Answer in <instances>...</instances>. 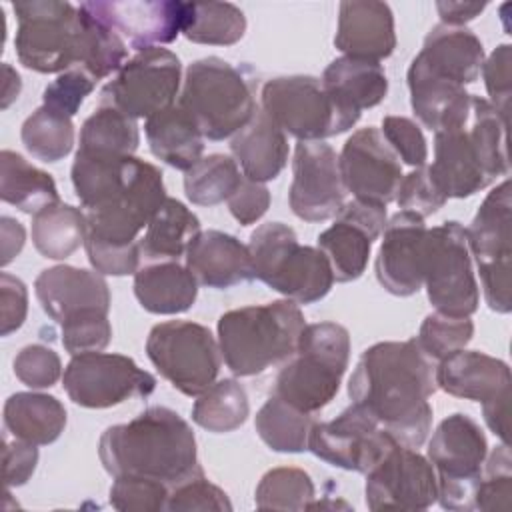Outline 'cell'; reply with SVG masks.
Masks as SVG:
<instances>
[{
	"mask_svg": "<svg viewBox=\"0 0 512 512\" xmlns=\"http://www.w3.org/2000/svg\"><path fill=\"white\" fill-rule=\"evenodd\" d=\"M0 232H2V266H8L24 248V240H26V232L24 226L10 218V216H2L0 218Z\"/></svg>",
	"mask_w": 512,
	"mask_h": 512,
	"instance_id": "be15d7a7",
	"label": "cell"
},
{
	"mask_svg": "<svg viewBox=\"0 0 512 512\" xmlns=\"http://www.w3.org/2000/svg\"><path fill=\"white\" fill-rule=\"evenodd\" d=\"M166 510L170 512H190V510H214V512H230L232 502L228 494L212 484L206 476L204 470L198 468L192 472L188 478L178 482L176 486L170 488Z\"/></svg>",
	"mask_w": 512,
	"mask_h": 512,
	"instance_id": "681fc988",
	"label": "cell"
},
{
	"mask_svg": "<svg viewBox=\"0 0 512 512\" xmlns=\"http://www.w3.org/2000/svg\"><path fill=\"white\" fill-rule=\"evenodd\" d=\"M312 414L298 410L278 396H270L256 412L254 428L260 440L274 452L298 454L308 450Z\"/></svg>",
	"mask_w": 512,
	"mask_h": 512,
	"instance_id": "74e56055",
	"label": "cell"
},
{
	"mask_svg": "<svg viewBox=\"0 0 512 512\" xmlns=\"http://www.w3.org/2000/svg\"><path fill=\"white\" fill-rule=\"evenodd\" d=\"M38 464L36 444L24 440L4 438V484L6 488L22 486L30 480Z\"/></svg>",
	"mask_w": 512,
	"mask_h": 512,
	"instance_id": "91938a15",
	"label": "cell"
},
{
	"mask_svg": "<svg viewBox=\"0 0 512 512\" xmlns=\"http://www.w3.org/2000/svg\"><path fill=\"white\" fill-rule=\"evenodd\" d=\"M304 314L292 300L242 306L218 318V346L234 376H254L286 362L298 348Z\"/></svg>",
	"mask_w": 512,
	"mask_h": 512,
	"instance_id": "3957f363",
	"label": "cell"
},
{
	"mask_svg": "<svg viewBox=\"0 0 512 512\" xmlns=\"http://www.w3.org/2000/svg\"><path fill=\"white\" fill-rule=\"evenodd\" d=\"M230 152L248 180L264 184L280 176L290 148L286 132L264 110H256L250 122L232 136Z\"/></svg>",
	"mask_w": 512,
	"mask_h": 512,
	"instance_id": "f1b7e54d",
	"label": "cell"
},
{
	"mask_svg": "<svg viewBox=\"0 0 512 512\" xmlns=\"http://www.w3.org/2000/svg\"><path fill=\"white\" fill-rule=\"evenodd\" d=\"M12 8L18 20L14 46L20 64L40 74H62L78 64V8L58 0L14 2Z\"/></svg>",
	"mask_w": 512,
	"mask_h": 512,
	"instance_id": "ba28073f",
	"label": "cell"
},
{
	"mask_svg": "<svg viewBox=\"0 0 512 512\" xmlns=\"http://www.w3.org/2000/svg\"><path fill=\"white\" fill-rule=\"evenodd\" d=\"M16 378L32 390L50 388L62 376L60 356L44 344H28L14 358Z\"/></svg>",
	"mask_w": 512,
	"mask_h": 512,
	"instance_id": "f5cc1de1",
	"label": "cell"
},
{
	"mask_svg": "<svg viewBox=\"0 0 512 512\" xmlns=\"http://www.w3.org/2000/svg\"><path fill=\"white\" fill-rule=\"evenodd\" d=\"M134 296L150 314H182L198 296V282L178 260L146 262L134 274Z\"/></svg>",
	"mask_w": 512,
	"mask_h": 512,
	"instance_id": "4dcf8cb0",
	"label": "cell"
},
{
	"mask_svg": "<svg viewBox=\"0 0 512 512\" xmlns=\"http://www.w3.org/2000/svg\"><path fill=\"white\" fill-rule=\"evenodd\" d=\"M226 202L230 214L242 226H248L258 222L270 208V192L262 182H254L244 176L238 190Z\"/></svg>",
	"mask_w": 512,
	"mask_h": 512,
	"instance_id": "680465c9",
	"label": "cell"
},
{
	"mask_svg": "<svg viewBox=\"0 0 512 512\" xmlns=\"http://www.w3.org/2000/svg\"><path fill=\"white\" fill-rule=\"evenodd\" d=\"M334 218L336 222L318 234V248L328 258L334 280L352 282L364 274L372 244L386 226V206L352 200Z\"/></svg>",
	"mask_w": 512,
	"mask_h": 512,
	"instance_id": "ffe728a7",
	"label": "cell"
},
{
	"mask_svg": "<svg viewBox=\"0 0 512 512\" xmlns=\"http://www.w3.org/2000/svg\"><path fill=\"white\" fill-rule=\"evenodd\" d=\"M346 194L334 148L324 140H298L288 190L292 212L306 222H324L342 210Z\"/></svg>",
	"mask_w": 512,
	"mask_h": 512,
	"instance_id": "e0dca14e",
	"label": "cell"
},
{
	"mask_svg": "<svg viewBox=\"0 0 512 512\" xmlns=\"http://www.w3.org/2000/svg\"><path fill=\"white\" fill-rule=\"evenodd\" d=\"M398 442L362 406L350 404L330 422H314L308 450L330 466L370 472Z\"/></svg>",
	"mask_w": 512,
	"mask_h": 512,
	"instance_id": "9a60e30c",
	"label": "cell"
},
{
	"mask_svg": "<svg viewBox=\"0 0 512 512\" xmlns=\"http://www.w3.org/2000/svg\"><path fill=\"white\" fill-rule=\"evenodd\" d=\"M98 456L114 478L144 476L170 488L200 468L190 424L166 406H150L126 424L108 426Z\"/></svg>",
	"mask_w": 512,
	"mask_h": 512,
	"instance_id": "7a4b0ae2",
	"label": "cell"
},
{
	"mask_svg": "<svg viewBox=\"0 0 512 512\" xmlns=\"http://www.w3.org/2000/svg\"><path fill=\"white\" fill-rule=\"evenodd\" d=\"M192 406V420L214 434L238 430L250 414L248 394L234 378H224L206 388Z\"/></svg>",
	"mask_w": 512,
	"mask_h": 512,
	"instance_id": "ab89813d",
	"label": "cell"
},
{
	"mask_svg": "<svg viewBox=\"0 0 512 512\" xmlns=\"http://www.w3.org/2000/svg\"><path fill=\"white\" fill-rule=\"evenodd\" d=\"M470 256H474L484 300L490 310L508 314L510 298V258H512V196L510 180L504 178L480 204L466 228Z\"/></svg>",
	"mask_w": 512,
	"mask_h": 512,
	"instance_id": "8fae6325",
	"label": "cell"
},
{
	"mask_svg": "<svg viewBox=\"0 0 512 512\" xmlns=\"http://www.w3.org/2000/svg\"><path fill=\"white\" fill-rule=\"evenodd\" d=\"M484 84L490 96V104L500 112L502 118L508 120L510 112V96H512V80H510V44H500L482 64Z\"/></svg>",
	"mask_w": 512,
	"mask_h": 512,
	"instance_id": "9f6ffc18",
	"label": "cell"
},
{
	"mask_svg": "<svg viewBox=\"0 0 512 512\" xmlns=\"http://www.w3.org/2000/svg\"><path fill=\"white\" fill-rule=\"evenodd\" d=\"M338 166L344 188L354 200L386 206L396 198L402 166L378 128L356 130L344 142Z\"/></svg>",
	"mask_w": 512,
	"mask_h": 512,
	"instance_id": "ac0fdd59",
	"label": "cell"
},
{
	"mask_svg": "<svg viewBox=\"0 0 512 512\" xmlns=\"http://www.w3.org/2000/svg\"><path fill=\"white\" fill-rule=\"evenodd\" d=\"M170 486L144 476H116L110 486V504L120 512L166 510Z\"/></svg>",
	"mask_w": 512,
	"mask_h": 512,
	"instance_id": "c3c4849f",
	"label": "cell"
},
{
	"mask_svg": "<svg viewBox=\"0 0 512 512\" xmlns=\"http://www.w3.org/2000/svg\"><path fill=\"white\" fill-rule=\"evenodd\" d=\"M426 458L438 476V502L444 510H476V486L488 456V442L468 414L454 412L434 430Z\"/></svg>",
	"mask_w": 512,
	"mask_h": 512,
	"instance_id": "52a82bcc",
	"label": "cell"
},
{
	"mask_svg": "<svg viewBox=\"0 0 512 512\" xmlns=\"http://www.w3.org/2000/svg\"><path fill=\"white\" fill-rule=\"evenodd\" d=\"M472 128L468 130L472 148L478 162L490 180L498 176H508V152H506V128L508 120L480 96L470 98Z\"/></svg>",
	"mask_w": 512,
	"mask_h": 512,
	"instance_id": "60d3db41",
	"label": "cell"
},
{
	"mask_svg": "<svg viewBox=\"0 0 512 512\" xmlns=\"http://www.w3.org/2000/svg\"><path fill=\"white\" fill-rule=\"evenodd\" d=\"M508 414H510V392H504V394H500V396L482 404V416H484L486 426L504 444H508V432H510Z\"/></svg>",
	"mask_w": 512,
	"mask_h": 512,
	"instance_id": "94428289",
	"label": "cell"
},
{
	"mask_svg": "<svg viewBox=\"0 0 512 512\" xmlns=\"http://www.w3.org/2000/svg\"><path fill=\"white\" fill-rule=\"evenodd\" d=\"M422 278L436 312L466 318L478 310V282L472 272L466 228L460 222L448 220L426 230Z\"/></svg>",
	"mask_w": 512,
	"mask_h": 512,
	"instance_id": "9c48e42d",
	"label": "cell"
},
{
	"mask_svg": "<svg viewBox=\"0 0 512 512\" xmlns=\"http://www.w3.org/2000/svg\"><path fill=\"white\" fill-rule=\"evenodd\" d=\"M512 506V460L508 444L494 448L484 460L476 486V510H510Z\"/></svg>",
	"mask_w": 512,
	"mask_h": 512,
	"instance_id": "7dc6e473",
	"label": "cell"
},
{
	"mask_svg": "<svg viewBox=\"0 0 512 512\" xmlns=\"http://www.w3.org/2000/svg\"><path fill=\"white\" fill-rule=\"evenodd\" d=\"M246 32L244 12L230 2H190L184 36L196 44L232 46Z\"/></svg>",
	"mask_w": 512,
	"mask_h": 512,
	"instance_id": "7bdbcfd3",
	"label": "cell"
},
{
	"mask_svg": "<svg viewBox=\"0 0 512 512\" xmlns=\"http://www.w3.org/2000/svg\"><path fill=\"white\" fill-rule=\"evenodd\" d=\"M432 72L460 86L476 82L484 64L480 38L464 26H434L416 54Z\"/></svg>",
	"mask_w": 512,
	"mask_h": 512,
	"instance_id": "f546056e",
	"label": "cell"
},
{
	"mask_svg": "<svg viewBox=\"0 0 512 512\" xmlns=\"http://www.w3.org/2000/svg\"><path fill=\"white\" fill-rule=\"evenodd\" d=\"M68 398L82 408H110L130 398H146L156 378L132 358L110 352H84L70 358L62 374Z\"/></svg>",
	"mask_w": 512,
	"mask_h": 512,
	"instance_id": "5bb4252c",
	"label": "cell"
},
{
	"mask_svg": "<svg viewBox=\"0 0 512 512\" xmlns=\"http://www.w3.org/2000/svg\"><path fill=\"white\" fill-rule=\"evenodd\" d=\"M62 346L72 356L84 352H100L110 344L112 326L106 312H82L60 324Z\"/></svg>",
	"mask_w": 512,
	"mask_h": 512,
	"instance_id": "f907efd6",
	"label": "cell"
},
{
	"mask_svg": "<svg viewBox=\"0 0 512 512\" xmlns=\"http://www.w3.org/2000/svg\"><path fill=\"white\" fill-rule=\"evenodd\" d=\"M138 144L140 132L136 120L108 102H100L84 120L78 138V150L112 156H134Z\"/></svg>",
	"mask_w": 512,
	"mask_h": 512,
	"instance_id": "8d00e7d4",
	"label": "cell"
},
{
	"mask_svg": "<svg viewBox=\"0 0 512 512\" xmlns=\"http://www.w3.org/2000/svg\"><path fill=\"white\" fill-rule=\"evenodd\" d=\"M242 178L236 160L226 154H210L184 172V194L196 206H216L238 190Z\"/></svg>",
	"mask_w": 512,
	"mask_h": 512,
	"instance_id": "b9f144b4",
	"label": "cell"
},
{
	"mask_svg": "<svg viewBox=\"0 0 512 512\" xmlns=\"http://www.w3.org/2000/svg\"><path fill=\"white\" fill-rule=\"evenodd\" d=\"M334 46L350 58L380 62L396 48L394 14L386 2L346 0L338 6Z\"/></svg>",
	"mask_w": 512,
	"mask_h": 512,
	"instance_id": "603a6c76",
	"label": "cell"
},
{
	"mask_svg": "<svg viewBox=\"0 0 512 512\" xmlns=\"http://www.w3.org/2000/svg\"><path fill=\"white\" fill-rule=\"evenodd\" d=\"M426 230L424 218L408 210H400L386 220L374 264L376 278L386 292L412 296L422 288Z\"/></svg>",
	"mask_w": 512,
	"mask_h": 512,
	"instance_id": "44dd1931",
	"label": "cell"
},
{
	"mask_svg": "<svg viewBox=\"0 0 512 512\" xmlns=\"http://www.w3.org/2000/svg\"><path fill=\"white\" fill-rule=\"evenodd\" d=\"M246 246L250 250L254 278L296 304L322 300L334 284V274L324 252L298 244L296 232L288 224L266 222L258 226Z\"/></svg>",
	"mask_w": 512,
	"mask_h": 512,
	"instance_id": "8992f818",
	"label": "cell"
},
{
	"mask_svg": "<svg viewBox=\"0 0 512 512\" xmlns=\"http://www.w3.org/2000/svg\"><path fill=\"white\" fill-rule=\"evenodd\" d=\"M350 360V334L342 324H306L298 348L276 376L272 394L314 414L338 394Z\"/></svg>",
	"mask_w": 512,
	"mask_h": 512,
	"instance_id": "277c9868",
	"label": "cell"
},
{
	"mask_svg": "<svg viewBox=\"0 0 512 512\" xmlns=\"http://www.w3.org/2000/svg\"><path fill=\"white\" fill-rule=\"evenodd\" d=\"M96 78H92L86 70L74 66L56 80H52L42 92V106L62 114V116H76L84 98L96 88Z\"/></svg>",
	"mask_w": 512,
	"mask_h": 512,
	"instance_id": "816d5d0a",
	"label": "cell"
},
{
	"mask_svg": "<svg viewBox=\"0 0 512 512\" xmlns=\"http://www.w3.org/2000/svg\"><path fill=\"white\" fill-rule=\"evenodd\" d=\"M436 388L432 360L420 350L416 338H410L366 348L350 376L348 396L398 444L420 448L432 426L428 398Z\"/></svg>",
	"mask_w": 512,
	"mask_h": 512,
	"instance_id": "6da1fadb",
	"label": "cell"
},
{
	"mask_svg": "<svg viewBox=\"0 0 512 512\" xmlns=\"http://www.w3.org/2000/svg\"><path fill=\"white\" fill-rule=\"evenodd\" d=\"M0 198L32 216L60 202L54 178L12 150L0 152Z\"/></svg>",
	"mask_w": 512,
	"mask_h": 512,
	"instance_id": "e575fe53",
	"label": "cell"
},
{
	"mask_svg": "<svg viewBox=\"0 0 512 512\" xmlns=\"http://www.w3.org/2000/svg\"><path fill=\"white\" fill-rule=\"evenodd\" d=\"M28 314V288L26 284L8 274H0V334L16 332Z\"/></svg>",
	"mask_w": 512,
	"mask_h": 512,
	"instance_id": "6f0895ef",
	"label": "cell"
},
{
	"mask_svg": "<svg viewBox=\"0 0 512 512\" xmlns=\"http://www.w3.org/2000/svg\"><path fill=\"white\" fill-rule=\"evenodd\" d=\"M364 494L370 510H426L438 498V476L416 448L396 444L366 472Z\"/></svg>",
	"mask_w": 512,
	"mask_h": 512,
	"instance_id": "2e32d148",
	"label": "cell"
},
{
	"mask_svg": "<svg viewBox=\"0 0 512 512\" xmlns=\"http://www.w3.org/2000/svg\"><path fill=\"white\" fill-rule=\"evenodd\" d=\"M82 6L138 52L174 42L184 32L190 16V2L178 0L82 2Z\"/></svg>",
	"mask_w": 512,
	"mask_h": 512,
	"instance_id": "d6986e66",
	"label": "cell"
},
{
	"mask_svg": "<svg viewBox=\"0 0 512 512\" xmlns=\"http://www.w3.org/2000/svg\"><path fill=\"white\" fill-rule=\"evenodd\" d=\"M42 310L58 324L82 312L110 310V290L104 276L96 270L58 264L38 274L34 282Z\"/></svg>",
	"mask_w": 512,
	"mask_h": 512,
	"instance_id": "7402d4cb",
	"label": "cell"
},
{
	"mask_svg": "<svg viewBox=\"0 0 512 512\" xmlns=\"http://www.w3.org/2000/svg\"><path fill=\"white\" fill-rule=\"evenodd\" d=\"M428 174L446 198H468L492 180L482 170L466 128L434 134V162Z\"/></svg>",
	"mask_w": 512,
	"mask_h": 512,
	"instance_id": "83f0119b",
	"label": "cell"
},
{
	"mask_svg": "<svg viewBox=\"0 0 512 512\" xmlns=\"http://www.w3.org/2000/svg\"><path fill=\"white\" fill-rule=\"evenodd\" d=\"M4 428L18 440L48 446L66 428V408L50 394L16 392L4 404Z\"/></svg>",
	"mask_w": 512,
	"mask_h": 512,
	"instance_id": "d6a6232c",
	"label": "cell"
},
{
	"mask_svg": "<svg viewBox=\"0 0 512 512\" xmlns=\"http://www.w3.org/2000/svg\"><path fill=\"white\" fill-rule=\"evenodd\" d=\"M474 336V324L470 316L456 318L440 312L428 314L418 330L416 344L430 360H444L446 356L464 350Z\"/></svg>",
	"mask_w": 512,
	"mask_h": 512,
	"instance_id": "bcb514c9",
	"label": "cell"
},
{
	"mask_svg": "<svg viewBox=\"0 0 512 512\" xmlns=\"http://www.w3.org/2000/svg\"><path fill=\"white\" fill-rule=\"evenodd\" d=\"M20 138L34 158L58 162L74 148V124L72 118L40 106L24 120Z\"/></svg>",
	"mask_w": 512,
	"mask_h": 512,
	"instance_id": "ee69618b",
	"label": "cell"
},
{
	"mask_svg": "<svg viewBox=\"0 0 512 512\" xmlns=\"http://www.w3.org/2000/svg\"><path fill=\"white\" fill-rule=\"evenodd\" d=\"M182 84L180 58L166 48H146L124 62L116 78L102 88L100 102L124 114L150 118L174 104Z\"/></svg>",
	"mask_w": 512,
	"mask_h": 512,
	"instance_id": "4fadbf2b",
	"label": "cell"
},
{
	"mask_svg": "<svg viewBox=\"0 0 512 512\" xmlns=\"http://www.w3.org/2000/svg\"><path fill=\"white\" fill-rule=\"evenodd\" d=\"M486 8V2H460V0H440L436 10L442 24L446 26H464L466 22L480 16Z\"/></svg>",
	"mask_w": 512,
	"mask_h": 512,
	"instance_id": "6125c7cd",
	"label": "cell"
},
{
	"mask_svg": "<svg viewBox=\"0 0 512 512\" xmlns=\"http://www.w3.org/2000/svg\"><path fill=\"white\" fill-rule=\"evenodd\" d=\"M86 238V214L64 202L50 204L32 216V244L50 260L72 256Z\"/></svg>",
	"mask_w": 512,
	"mask_h": 512,
	"instance_id": "d590c367",
	"label": "cell"
},
{
	"mask_svg": "<svg viewBox=\"0 0 512 512\" xmlns=\"http://www.w3.org/2000/svg\"><path fill=\"white\" fill-rule=\"evenodd\" d=\"M178 106L212 142L234 136L258 110L250 80L218 56L194 60L186 68Z\"/></svg>",
	"mask_w": 512,
	"mask_h": 512,
	"instance_id": "5b68a950",
	"label": "cell"
},
{
	"mask_svg": "<svg viewBox=\"0 0 512 512\" xmlns=\"http://www.w3.org/2000/svg\"><path fill=\"white\" fill-rule=\"evenodd\" d=\"M320 82L336 108L354 122L360 120L362 110L378 106L388 94V78L382 64L350 56L332 60Z\"/></svg>",
	"mask_w": 512,
	"mask_h": 512,
	"instance_id": "4316f807",
	"label": "cell"
},
{
	"mask_svg": "<svg viewBox=\"0 0 512 512\" xmlns=\"http://www.w3.org/2000/svg\"><path fill=\"white\" fill-rule=\"evenodd\" d=\"M262 110L302 142L324 140L350 130L356 122L342 114L314 76H278L262 86Z\"/></svg>",
	"mask_w": 512,
	"mask_h": 512,
	"instance_id": "7c38bea8",
	"label": "cell"
},
{
	"mask_svg": "<svg viewBox=\"0 0 512 512\" xmlns=\"http://www.w3.org/2000/svg\"><path fill=\"white\" fill-rule=\"evenodd\" d=\"M80 16V56L78 68L86 70L92 78L102 80L112 72H118L128 56L126 42L106 22L90 14L82 4L78 6Z\"/></svg>",
	"mask_w": 512,
	"mask_h": 512,
	"instance_id": "f35d334b",
	"label": "cell"
},
{
	"mask_svg": "<svg viewBox=\"0 0 512 512\" xmlns=\"http://www.w3.org/2000/svg\"><path fill=\"white\" fill-rule=\"evenodd\" d=\"M382 136L394 154L408 166L422 168L428 160V146L420 126L406 116H384Z\"/></svg>",
	"mask_w": 512,
	"mask_h": 512,
	"instance_id": "11a10c76",
	"label": "cell"
},
{
	"mask_svg": "<svg viewBox=\"0 0 512 512\" xmlns=\"http://www.w3.org/2000/svg\"><path fill=\"white\" fill-rule=\"evenodd\" d=\"M410 106L416 118L434 134L464 128L470 116V98L464 86L438 76L418 56L408 66Z\"/></svg>",
	"mask_w": 512,
	"mask_h": 512,
	"instance_id": "cb8c5ba5",
	"label": "cell"
},
{
	"mask_svg": "<svg viewBox=\"0 0 512 512\" xmlns=\"http://www.w3.org/2000/svg\"><path fill=\"white\" fill-rule=\"evenodd\" d=\"M146 356L178 392L200 396L220 372L222 354L212 332L190 320L156 324L146 338Z\"/></svg>",
	"mask_w": 512,
	"mask_h": 512,
	"instance_id": "30bf717a",
	"label": "cell"
},
{
	"mask_svg": "<svg viewBox=\"0 0 512 512\" xmlns=\"http://www.w3.org/2000/svg\"><path fill=\"white\" fill-rule=\"evenodd\" d=\"M184 258L186 268L192 272L198 286L226 290L254 280L248 246L236 236L220 230H200L190 242Z\"/></svg>",
	"mask_w": 512,
	"mask_h": 512,
	"instance_id": "d4e9b609",
	"label": "cell"
},
{
	"mask_svg": "<svg viewBox=\"0 0 512 512\" xmlns=\"http://www.w3.org/2000/svg\"><path fill=\"white\" fill-rule=\"evenodd\" d=\"M434 378L446 394L480 404L510 392L508 364L478 350H458L446 356L434 368Z\"/></svg>",
	"mask_w": 512,
	"mask_h": 512,
	"instance_id": "484cf974",
	"label": "cell"
},
{
	"mask_svg": "<svg viewBox=\"0 0 512 512\" xmlns=\"http://www.w3.org/2000/svg\"><path fill=\"white\" fill-rule=\"evenodd\" d=\"M2 72H4V86H2V108H8L20 94L22 88V80L20 74L10 66V64H2Z\"/></svg>",
	"mask_w": 512,
	"mask_h": 512,
	"instance_id": "e7e4bbea",
	"label": "cell"
},
{
	"mask_svg": "<svg viewBox=\"0 0 512 512\" xmlns=\"http://www.w3.org/2000/svg\"><path fill=\"white\" fill-rule=\"evenodd\" d=\"M314 500V482L308 472L292 466L268 470L256 486L260 510H308Z\"/></svg>",
	"mask_w": 512,
	"mask_h": 512,
	"instance_id": "f6af8a7d",
	"label": "cell"
},
{
	"mask_svg": "<svg viewBox=\"0 0 512 512\" xmlns=\"http://www.w3.org/2000/svg\"><path fill=\"white\" fill-rule=\"evenodd\" d=\"M394 200L402 210H408L426 218L438 212L448 198L438 190V186L428 174V168L422 166L402 176Z\"/></svg>",
	"mask_w": 512,
	"mask_h": 512,
	"instance_id": "db71d44e",
	"label": "cell"
},
{
	"mask_svg": "<svg viewBox=\"0 0 512 512\" xmlns=\"http://www.w3.org/2000/svg\"><path fill=\"white\" fill-rule=\"evenodd\" d=\"M200 232L198 216L180 200L168 198L154 212L146 234L140 238V256L144 262L178 260L186 254L190 242Z\"/></svg>",
	"mask_w": 512,
	"mask_h": 512,
	"instance_id": "836d02e7",
	"label": "cell"
},
{
	"mask_svg": "<svg viewBox=\"0 0 512 512\" xmlns=\"http://www.w3.org/2000/svg\"><path fill=\"white\" fill-rule=\"evenodd\" d=\"M150 152L176 170L192 168L204 152V136L178 104L150 116L144 124Z\"/></svg>",
	"mask_w": 512,
	"mask_h": 512,
	"instance_id": "1f68e13d",
	"label": "cell"
}]
</instances>
